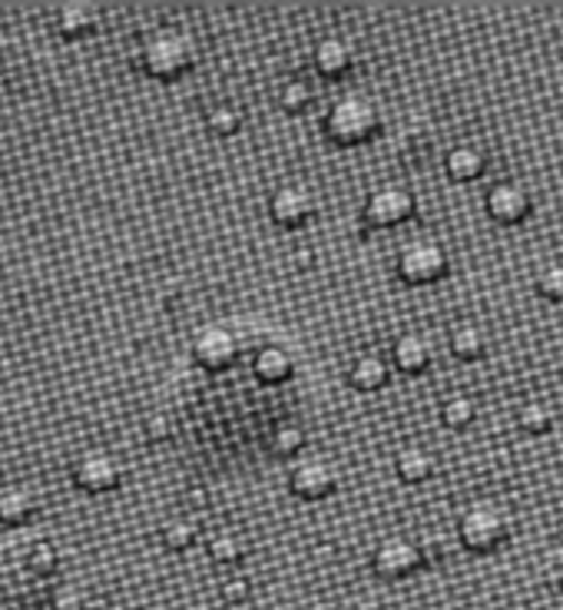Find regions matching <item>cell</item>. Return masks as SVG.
Instances as JSON below:
<instances>
[{
	"instance_id": "6da1fadb",
	"label": "cell",
	"mask_w": 563,
	"mask_h": 610,
	"mask_svg": "<svg viewBox=\"0 0 563 610\" xmlns=\"http://www.w3.org/2000/svg\"><path fill=\"white\" fill-rule=\"evenodd\" d=\"M321 133L335 146H365L381 133V106L368 93H345L331 100L321 116Z\"/></svg>"
},
{
	"instance_id": "7a4b0ae2",
	"label": "cell",
	"mask_w": 563,
	"mask_h": 610,
	"mask_svg": "<svg viewBox=\"0 0 563 610\" xmlns=\"http://www.w3.org/2000/svg\"><path fill=\"white\" fill-rule=\"evenodd\" d=\"M199 60V43L180 27H160L140 43V70L153 80L173 83L190 73Z\"/></svg>"
},
{
	"instance_id": "3957f363",
	"label": "cell",
	"mask_w": 563,
	"mask_h": 610,
	"mask_svg": "<svg viewBox=\"0 0 563 610\" xmlns=\"http://www.w3.org/2000/svg\"><path fill=\"white\" fill-rule=\"evenodd\" d=\"M508 538H511V521L498 505L474 501L464 508V515L458 521V541L471 555H494Z\"/></svg>"
},
{
	"instance_id": "277c9868",
	"label": "cell",
	"mask_w": 563,
	"mask_h": 610,
	"mask_svg": "<svg viewBox=\"0 0 563 610\" xmlns=\"http://www.w3.org/2000/svg\"><path fill=\"white\" fill-rule=\"evenodd\" d=\"M395 270H398L401 283H408V286H431V283H441L448 276L451 260H448V250L438 240L414 236L398 250Z\"/></svg>"
},
{
	"instance_id": "5b68a950",
	"label": "cell",
	"mask_w": 563,
	"mask_h": 610,
	"mask_svg": "<svg viewBox=\"0 0 563 610\" xmlns=\"http://www.w3.org/2000/svg\"><path fill=\"white\" fill-rule=\"evenodd\" d=\"M361 216L375 230H395L414 216V193L401 183H381L368 193Z\"/></svg>"
},
{
	"instance_id": "8992f818",
	"label": "cell",
	"mask_w": 563,
	"mask_h": 610,
	"mask_svg": "<svg viewBox=\"0 0 563 610\" xmlns=\"http://www.w3.org/2000/svg\"><path fill=\"white\" fill-rule=\"evenodd\" d=\"M421 568H424V551L418 541H411L405 535H391V538L378 541V548L371 551V571L381 581H405Z\"/></svg>"
},
{
	"instance_id": "52a82bcc",
	"label": "cell",
	"mask_w": 563,
	"mask_h": 610,
	"mask_svg": "<svg viewBox=\"0 0 563 610\" xmlns=\"http://www.w3.org/2000/svg\"><path fill=\"white\" fill-rule=\"evenodd\" d=\"M123 481V465L103 451V448H86L76 455L73 461V485L90 491V495H106L113 488H120Z\"/></svg>"
},
{
	"instance_id": "ba28073f",
	"label": "cell",
	"mask_w": 563,
	"mask_h": 610,
	"mask_svg": "<svg viewBox=\"0 0 563 610\" xmlns=\"http://www.w3.org/2000/svg\"><path fill=\"white\" fill-rule=\"evenodd\" d=\"M484 210L498 226H521L534 213V196L518 180H498L484 196Z\"/></svg>"
},
{
	"instance_id": "9c48e42d",
	"label": "cell",
	"mask_w": 563,
	"mask_h": 610,
	"mask_svg": "<svg viewBox=\"0 0 563 610\" xmlns=\"http://www.w3.org/2000/svg\"><path fill=\"white\" fill-rule=\"evenodd\" d=\"M239 358V335L226 325H206L193 338V362L206 372H226Z\"/></svg>"
},
{
	"instance_id": "30bf717a",
	"label": "cell",
	"mask_w": 563,
	"mask_h": 610,
	"mask_svg": "<svg viewBox=\"0 0 563 610\" xmlns=\"http://www.w3.org/2000/svg\"><path fill=\"white\" fill-rule=\"evenodd\" d=\"M315 213V196L305 183H279L269 196V216L282 230H301Z\"/></svg>"
},
{
	"instance_id": "8fae6325",
	"label": "cell",
	"mask_w": 563,
	"mask_h": 610,
	"mask_svg": "<svg viewBox=\"0 0 563 610\" xmlns=\"http://www.w3.org/2000/svg\"><path fill=\"white\" fill-rule=\"evenodd\" d=\"M338 488V475L328 461L321 458H301L288 471V491L298 501H321Z\"/></svg>"
},
{
	"instance_id": "7c38bea8",
	"label": "cell",
	"mask_w": 563,
	"mask_h": 610,
	"mask_svg": "<svg viewBox=\"0 0 563 610\" xmlns=\"http://www.w3.org/2000/svg\"><path fill=\"white\" fill-rule=\"evenodd\" d=\"M311 67L325 80H341L355 67V47L345 37H338V33L321 37L315 43V50H311Z\"/></svg>"
},
{
	"instance_id": "4fadbf2b",
	"label": "cell",
	"mask_w": 563,
	"mask_h": 610,
	"mask_svg": "<svg viewBox=\"0 0 563 610\" xmlns=\"http://www.w3.org/2000/svg\"><path fill=\"white\" fill-rule=\"evenodd\" d=\"M484 170H488V150L474 140L454 143L444 156V173L454 183H474V180H481Z\"/></svg>"
},
{
	"instance_id": "5bb4252c",
	"label": "cell",
	"mask_w": 563,
	"mask_h": 610,
	"mask_svg": "<svg viewBox=\"0 0 563 610\" xmlns=\"http://www.w3.org/2000/svg\"><path fill=\"white\" fill-rule=\"evenodd\" d=\"M391 362L401 375H421L431 365V342L421 332H405L391 345Z\"/></svg>"
},
{
	"instance_id": "9a60e30c",
	"label": "cell",
	"mask_w": 563,
	"mask_h": 610,
	"mask_svg": "<svg viewBox=\"0 0 563 610\" xmlns=\"http://www.w3.org/2000/svg\"><path fill=\"white\" fill-rule=\"evenodd\" d=\"M40 501L27 485H7L0 488V525L3 528H27L37 515Z\"/></svg>"
},
{
	"instance_id": "2e32d148",
	"label": "cell",
	"mask_w": 563,
	"mask_h": 610,
	"mask_svg": "<svg viewBox=\"0 0 563 610\" xmlns=\"http://www.w3.org/2000/svg\"><path fill=\"white\" fill-rule=\"evenodd\" d=\"M388 378H391V365L378 352H361L348 365V382L358 392H378L388 385Z\"/></svg>"
},
{
	"instance_id": "e0dca14e",
	"label": "cell",
	"mask_w": 563,
	"mask_h": 610,
	"mask_svg": "<svg viewBox=\"0 0 563 610\" xmlns=\"http://www.w3.org/2000/svg\"><path fill=\"white\" fill-rule=\"evenodd\" d=\"M448 348L461 362H478L488 355V332L478 322H458L448 335Z\"/></svg>"
},
{
	"instance_id": "ac0fdd59",
	"label": "cell",
	"mask_w": 563,
	"mask_h": 610,
	"mask_svg": "<svg viewBox=\"0 0 563 610\" xmlns=\"http://www.w3.org/2000/svg\"><path fill=\"white\" fill-rule=\"evenodd\" d=\"M434 455L431 451H424L421 445H408V448H401L398 451V458H395V475L405 481V485H424V481H431L434 478Z\"/></svg>"
},
{
	"instance_id": "d6986e66",
	"label": "cell",
	"mask_w": 563,
	"mask_h": 610,
	"mask_svg": "<svg viewBox=\"0 0 563 610\" xmlns=\"http://www.w3.org/2000/svg\"><path fill=\"white\" fill-rule=\"evenodd\" d=\"M96 27H100V10L90 7V3H66V7L57 10V30L66 40L90 37Z\"/></svg>"
},
{
	"instance_id": "ffe728a7",
	"label": "cell",
	"mask_w": 563,
	"mask_h": 610,
	"mask_svg": "<svg viewBox=\"0 0 563 610\" xmlns=\"http://www.w3.org/2000/svg\"><path fill=\"white\" fill-rule=\"evenodd\" d=\"M253 372L269 382V385H279V382H288L291 372H295V358L291 352H285L282 345H266L256 352V362H253Z\"/></svg>"
},
{
	"instance_id": "44dd1931",
	"label": "cell",
	"mask_w": 563,
	"mask_h": 610,
	"mask_svg": "<svg viewBox=\"0 0 563 610\" xmlns=\"http://www.w3.org/2000/svg\"><path fill=\"white\" fill-rule=\"evenodd\" d=\"M246 538L239 535V531H233V528H223V531H216L213 538H209V558L216 561V565H226V568H233V565H239L243 558H246Z\"/></svg>"
},
{
	"instance_id": "7402d4cb",
	"label": "cell",
	"mask_w": 563,
	"mask_h": 610,
	"mask_svg": "<svg viewBox=\"0 0 563 610\" xmlns=\"http://www.w3.org/2000/svg\"><path fill=\"white\" fill-rule=\"evenodd\" d=\"M243 123H246V116H243V110L236 106V103H213L209 110H206V130L213 133V136H223V140H229V136H236L239 130H243Z\"/></svg>"
},
{
	"instance_id": "603a6c76",
	"label": "cell",
	"mask_w": 563,
	"mask_h": 610,
	"mask_svg": "<svg viewBox=\"0 0 563 610\" xmlns=\"http://www.w3.org/2000/svg\"><path fill=\"white\" fill-rule=\"evenodd\" d=\"M160 541H163V548L183 555V551H190L199 541V525L193 518H170L160 528Z\"/></svg>"
},
{
	"instance_id": "cb8c5ba5",
	"label": "cell",
	"mask_w": 563,
	"mask_h": 610,
	"mask_svg": "<svg viewBox=\"0 0 563 610\" xmlns=\"http://www.w3.org/2000/svg\"><path fill=\"white\" fill-rule=\"evenodd\" d=\"M518 425L528 431V435H547L554 428V408L544 401V398H528L521 408H518Z\"/></svg>"
},
{
	"instance_id": "d4e9b609",
	"label": "cell",
	"mask_w": 563,
	"mask_h": 610,
	"mask_svg": "<svg viewBox=\"0 0 563 610\" xmlns=\"http://www.w3.org/2000/svg\"><path fill=\"white\" fill-rule=\"evenodd\" d=\"M43 604H47V610H86L90 594L80 581H60L47 591Z\"/></svg>"
},
{
	"instance_id": "484cf974",
	"label": "cell",
	"mask_w": 563,
	"mask_h": 610,
	"mask_svg": "<svg viewBox=\"0 0 563 610\" xmlns=\"http://www.w3.org/2000/svg\"><path fill=\"white\" fill-rule=\"evenodd\" d=\"M474 418H478V405H474L471 395H461V392H458V395H448V398L441 401V425L461 431V428H468Z\"/></svg>"
},
{
	"instance_id": "4316f807",
	"label": "cell",
	"mask_w": 563,
	"mask_h": 610,
	"mask_svg": "<svg viewBox=\"0 0 563 610\" xmlns=\"http://www.w3.org/2000/svg\"><path fill=\"white\" fill-rule=\"evenodd\" d=\"M269 448H273L276 458H295L305 448V431L291 421H282L269 435Z\"/></svg>"
},
{
	"instance_id": "83f0119b",
	"label": "cell",
	"mask_w": 563,
	"mask_h": 610,
	"mask_svg": "<svg viewBox=\"0 0 563 610\" xmlns=\"http://www.w3.org/2000/svg\"><path fill=\"white\" fill-rule=\"evenodd\" d=\"M311 87L301 77H288L279 87V106L285 113H305L311 106Z\"/></svg>"
},
{
	"instance_id": "f1b7e54d",
	"label": "cell",
	"mask_w": 563,
	"mask_h": 610,
	"mask_svg": "<svg viewBox=\"0 0 563 610\" xmlns=\"http://www.w3.org/2000/svg\"><path fill=\"white\" fill-rule=\"evenodd\" d=\"M534 289L547 303H563V263H544L534 276Z\"/></svg>"
},
{
	"instance_id": "f546056e",
	"label": "cell",
	"mask_w": 563,
	"mask_h": 610,
	"mask_svg": "<svg viewBox=\"0 0 563 610\" xmlns=\"http://www.w3.org/2000/svg\"><path fill=\"white\" fill-rule=\"evenodd\" d=\"M219 594H223V601H226V604H246V601H249V594H253V584H249V578H246V575H233V578H226V581H223Z\"/></svg>"
},
{
	"instance_id": "4dcf8cb0",
	"label": "cell",
	"mask_w": 563,
	"mask_h": 610,
	"mask_svg": "<svg viewBox=\"0 0 563 610\" xmlns=\"http://www.w3.org/2000/svg\"><path fill=\"white\" fill-rule=\"evenodd\" d=\"M146 435H150L153 441L173 438V418H170L166 411H156V415H150V421H146Z\"/></svg>"
},
{
	"instance_id": "1f68e13d",
	"label": "cell",
	"mask_w": 563,
	"mask_h": 610,
	"mask_svg": "<svg viewBox=\"0 0 563 610\" xmlns=\"http://www.w3.org/2000/svg\"><path fill=\"white\" fill-rule=\"evenodd\" d=\"M338 610H378V608H371V604H365V601H355V604H345V608H338Z\"/></svg>"
},
{
	"instance_id": "d6a6232c",
	"label": "cell",
	"mask_w": 563,
	"mask_h": 610,
	"mask_svg": "<svg viewBox=\"0 0 563 610\" xmlns=\"http://www.w3.org/2000/svg\"><path fill=\"white\" fill-rule=\"evenodd\" d=\"M557 538H561V541H563V521H561V525H557Z\"/></svg>"
}]
</instances>
